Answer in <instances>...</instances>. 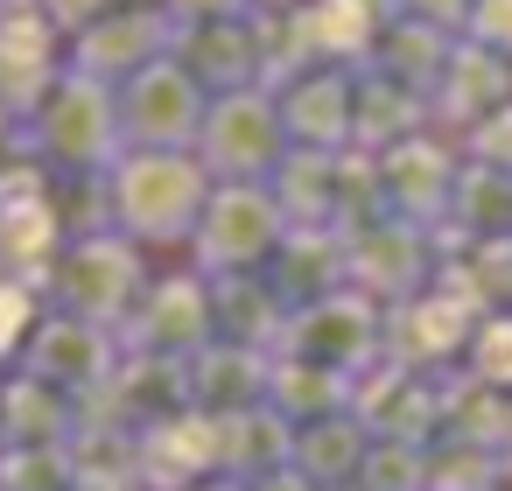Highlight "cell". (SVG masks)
Wrapping results in <instances>:
<instances>
[{
  "mask_svg": "<svg viewBox=\"0 0 512 491\" xmlns=\"http://www.w3.org/2000/svg\"><path fill=\"white\" fill-rule=\"evenodd\" d=\"M127 281H134V260L127 253H113V246H92V253H78V267H71V302H85V309H113L120 295H127Z\"/></svg>",
  "mask_w": 512,
  "mask_h": 491,
  "instance_id": "obj_1",
  "label": "cell"
},
{
  "mask_svg": "<svg viewBox=\"0 0 512 491\" xmlns=\"http://www.w3.org/2000/svg\"><path fill=\"white\" fill-rule=\"evenodd\" d=\"M43 365H50V372L71 365V379H85V372L99 365V344H92L85 330H50V337H43Z\"/></svg>",
  "mask_w": 512,
  "mask_h": 491,
  "instance_id": "obj_2",
  "label": "cell"
},
{
  "mask_svg": "<svg viewBox=\"0 0 512 491\" xmlns=\"http://www.w3.org/2000/svg\"><path fill=\"white\" fill-rule=\"evenodd\" d=\"M260 239H267V218L253 211V197H239V211L218 218V253H253Z\"/></svg>",
  "mask_w": 512,
  "mask_h": 491,
  "instance_id": "obj_3",
  "label": "cell"
},
{
  "mask_svg": "<svg viewBox=\"0 0 512 491\" xmlns=\"http://www.w3.org/2000/svg\"><path fill=\"white\" fill-rule=\"evenodd\" d=\"M477 365H484V379H512V323H491V330H484Z\"/></svg>",
  "mask_w": 512,
  "mask_h": 491,
  "instance_id": "obj_4",
  "label": "cell"
},
{
  "mask_svg": "<svg viewBox=\"0 0 512 491\" xmlns=\"http://www.w3.org/2000/svg\"><path fill=\"white\" fill-rule=\"evenodd\" d=\"M22 316H29V295H22V288H0V344H15Z\"/></svg>",
  "mask_w": 512,
  "mask_h": 491,
  "instance_id": "obj_5",
  "label": "cell"
}]
</instances>
